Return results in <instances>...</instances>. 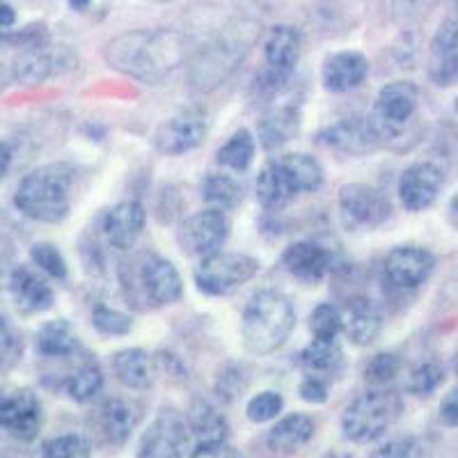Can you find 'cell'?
Returning a JSON list of instances; mask_svg holds the SVG:
<instances>
[{"mask_svg":"<svg viewBox=\"0 0 458 458\" xmlns=\"http://www.w3.org/2000/svg\"><path fill=\"white\" fill-rule=\"evenodd\" d=\"M207 117L199 110H183L163 122L154 133V147L165 157H182L207 138Z\"/></svg>","mask_w":458,"mask_h":458,"instance_id":"obj_10","label":"cell"},{"mask_svg":"<svg viewBox=\"0 0 458 458\" xmlns=\"http://www.w3.org/2000/svg\"><path fill=\"white\" fill-rule=\"evenodd\" d=\"M428 76L440 88L458 83V21H447L433 37Z\"/></svg>","mask_w":458,"mask_h":458,"instance_id":"obj_21","label":"cell"},{"mask_svg":"<svg viewBox=\"0 0 458 458\" xmlns=\"http://www.w3.org/2000/svg\"><path fill=\"white\" fill-rule=\"evenodd\" d=\"M454 110H456V113H458V97H456V101H454Z\"/></svg>","mask_w":458,"mask_h":458,"instance_id":"obj_50","label":"cell"},{"mask_svg":"<svg viewBox=\"0 0 458 458\" xmlns=\"http://www.w3.org/2000/svg\"><path fill=\"white\" fill-rule=\"evenodd\" d=\"M193 440L188 420L174 408H163L157 420L149 424L140 440L138 456H157V458H174L183 456L188 443Z\"/></svg>","mask_w":458,"mask_h":458,"instance_id":"obj_8","label":"cell"},{"mask_svg":"<svg viewBox=\"0 0 458 458\" xmlns=\"http://www.w3.org/2000/svg\"><path fill=\"white\" fill-rule=\"evenodd\" d=\"M342 223L353 232L380 227L392 214L390 199L367 183H344L337 195Z\"/></svg>","mask_w":458,"mask_h":458,"instance_id":"obj_6","label":"cell"},{"mask_svg":"<svg viewBox=\"0 0 458 458\" xmlns=\"http://www.w3.org/2000/svg\"><path fill=\"white\" fill-rule=\"evenodd\" d=\"M378 124L369 117H362V114L344 117V120L335 122L318 133L321 145L342 151V154H351V157H360V154L374 149L378 145Z\"/></svg>","mask_w":458,"mask_h":458,"instance_id":"obj_13","label":"cell"},{"mask_svg":"<svg viewBox=\"0 0 458 458\" xmlns=\"http://www.w3.org/2000/svg\"><path fill=\"white\" fill-rule=\"evenodd\" d=\"M456 374H458V355H456Z\"/></svg>","mask_w":458,"mask_h":458,"instance_id":"obj_51","label":"cell"},{"mask_svg":"<svg viewBox=\"0 0 458 458\" xmlns=\"http://www.w3.org/2000/svg\"><path fill=\"white\" fill-rule=\"evenodd\" d=\"M104 390V371L97 362H85L67 380V394L76 403H88Z\"/></svg>","mask_w":458,"mask_h":458,"instance_id":"obj_35","label":"cell"},{"mask_svg":"<svg viewBox=\"0 0 458 458\" xmlns=\"http://www.w3.org/2000/svg\"><path fill=\"white\" fill-rule=\"evenodd\" d=\"M10 293L19 312L42 314L48 312L55 302L51 284L30 266H16L10 276Z\"/></svg>","mask_w":458,"mask_h":458,"instance_id":"obj_18","label":"cell"},{"mask_svg":"<svg viewBox=\"0 0 458 458\" xmlns=\"http://www.w3.org/2000/svg\"><path fill=\"white\" fill-rule=\"evenodd\" d=\"M44 406L42 399L28 387L10 392L0 403V427L5 428L14 440L32 443L37 433L42 431Z\"/></svg>","mask_w":458,"mask_h":458,"instance_id":"obj_9","label":"cell"},{"mask_svg":"<svg viewBox=\"0 0 458 458\" xmlns=\"http://www.w3.org/2000/svg\"><path fill=\"white\" fill-rule=\"evenodd\" d=\"M186 37L174 30H133L106 47V63L142 83L167 79L186 60Z\"/></svg>","mask_w":458,"mask_h":458,"instance_id":"obj_1","label":"cell"},{"mask_svg":"<svg viewBox=\"0 0 458 458\" xmlns=\"http://www.w3.org/2000/svg\"><path fill=\"white\" fill-rule=\"evenodd\" d=\"M92 326L97 328V333L106 335V337H124L133 328V318L120 310L99 305L92 312Z\"/></svg>","mask_w":458,"mask_h":458,"instance_id":"obj_38","label":"cell"},{"mask_svg":"<svg viewBox=\"0 0 458 458\" xmlns=\"http://www.w3.org/2000/svg\"><path fill=\"white\" fill-rule=\"evenodd\" d=\"M140 424V408L124 399L106 401L99 411V427L104 437L114 447L129 443V437Z\"/></svg>","mask_w":458,"mask_h":458,"instance_id":"obj_24","label":"cell"},{"mask_svg":"<svg viewBox=\"0 0 458 458\" xmlns=\"http://www.w3.org/2000/svg\"><path fill=\"white\" fill-rule=\"evenodd\" d=\"M298 394L305 403H312V406H321L328 401L330 387L328 380L323 378V376H312L308 374V378H302V383L298 386Z\"/></svg>","mask_w":458,"mask_h":458,"instance_id":"obj_43","label":"cell"},{"mask_svg":"<svg viewBox=\"0 0 458 458\" xmlns=\"http://www.w3.org/2000/svg\"><path fill=\"white\" fill-rule=\"evenodd\" d=\"M445 174L436 163H412L401 172L399 179V199L403 208L417 214L431 207L443 191Z\"/></svg>","mask_w":458,"mask_h":458,"instance_id":"obj_14","label":"cell"},{"mask_svg":"<svg viewBox=\"0 0 458 458\" xmlns=\"http://www.w3.org/2000/svg\"><path fill=\"white\" fill-rule=\"evenodd\" d=\"M42 454L47 458H79V456H88L89 445L85 443L81 436L67 433V436H55L44 440Z\"/></svg>","mask_w":458,"mask_h":458,"instance_id":"obj_42","label":"cell"},{"mask_svg":"<svg viewBox=\"0 0 458 458\" xmlns=\"http://www.w3.org/2000/svg\"><path fill=\"white\" fill-rule=\"evenodd\" d=\"M76 170L69 163H48L21 179L14 193V207L37 223H60L72 208Z\"/></svg>","mask_w":458,"mask_h":458,"instance_id":"obj_3","label":"cell"},{"mask_svg":"<svg viewBox=\"0 0 458 458\" xmlns=\"http://www.w3.org/2000/svg\"><path fill=\"white\" fill-rule=\"evenodd\" d=\"M255 138H252L250 131L239 129L234 136L220 147L216 158H218L220 165L229 167V170L245 172L255 161Z\"/></svg>","mask_w":458,"mask_h":458,"instance_id":"obj_34","label":"cell"},{"mask_svg":"<svg viewBox=\"0 0 458 458\" xmlns=\"http://www.w3.org/2000/svg\"><path fill=\"white\" fill-rule=\"evenodd\" d=\"M229 239V218L223 208H204L182 223L177 241L191 257H211L223 250Z\"/></svg>","mask_w":458,"mask_h":458,"instance_id":"obj_7","label":"cell"},{"mask_svg":"<svg viewBox=\"0 0 458 458\" xmlns=\"http://www.w3.org/2000/svg\"><path fill=\"white\" fill-rule=\"evenodd\" d=\"M21 337L12 333L7 318H3V369H10L12 365H16V362L21 360Z\"/></svg>","mask_w":458,"mask_h":458,"instance_id":"obj_44","label":"cell"},{"mask_svg":"<svg viewBox=\"0 0 458 458\" xmlns=\"http://www.w3.org/2000/svg\"><path fill=\"white\" fill-rule=\"evenodd\" d=\"M440 422L449 428H456L458 427V387H454L447 396L443 399L440 403Z\"/></svg>","mask_w":458,"mask_h":458,"instance_id":"obj_45","label":"cell"},{"mask_svg":"<svg viewBox=\"0 0 458 458\" xmlns=\"http://www.w3.org/2000/svg\"><path fill=\"white\" fill-rule=\"evenodd\" d=\"M456 5H458V0H456Z\"/></svg>","mask_w":458,"mask_h":458,"instance_id":"obj_52","label":"cell"},{"mask_svg":"<svg viewBox=\"0 0 458 458\" xmlns=\"http://www.w3.org/2000/svg\"><path fill=\"white\" fill-rule=\"evenodd\" d=\"M138 286H140L145 301H149L154 308L174 305L183 296V282L179 271L170 259L158 255H149L140 264Z\"/></svg>","mask_w":458,"mask_h":458,"instance_id":"obj_11","label":"cell"},{"mask_svg":"<svg viewBox=\"0 0 458 458\" xmlns=\"http://www.w3.org/2000/svg\"><path fill=\"white\" fill-rule=\"evenodd\" d=\"M202 198L214 208L232 211L243 199V183L229 174H208L202 186Z\"/></svg>","mask_w":458,"mask_h":458,"instance_id":"obj_33","label":"cell"},{"mask_svg":"<svg viewBox=\"0 0 458 458\" xmlns=\"http://www.w3.org/2000/svg\"><path fill=\"white\" fill-rule=\"evenodd\" d=\"M401 360L394 353H376L362 369V378L374 387H383L399 376Z\"/></svg>","mask_w":458,"mask_h":458,"instance_id":"obj_39","label":"cell"},{"mask_svg":"<svg viewBox=\"0 0 458 458\" xmlns=\"http://www.w3.org/2000/svg\"><path fill=\"white\" fill-rule=\"evenodd\" d=\"M81 351L79 335L64 318L44 323L37 333V353L44 358H72Z\"/></svg>","mask_w":458,"mask_h":458,"instance_id":"obj_29","label":"cell"},{"mask_svg":"<svg viewBox=\"0 0 458 458\" xmlns=\"http://www.w3.org/2000/svg\"><path fill=\"white\" fill-rule=\"evenodd\" d=\"M296 328L292 298L276 289H261L248 301L241 318V337L252 355H271Z\"/></svg>","mask_w":458,"mask_h":458,"instance_id":"obj_2","label":"cell"},{"mask_svg":"<svg viewBox=\"0 0 458 458\" xmlns=\"http://www.w3.org/2000/svg\"><path fill=\"white\" fill-rule=\"evenodd\" d=\"M257 199L266 211H280L282 207L292 202L298 195L292 177L282 161H271L261 167L259 177H257Z\"/></svg>","mask_w":458,"mask_h":458,"instance_id":"obj_25","label":"cell"},{"mask_svg":"<svg viewBox=\"0 0 458 458\" xmlns=\"http://www.w3.org/2000/svg\"><path fill=\"white\" fill-rule=\"evenodd\" d=\"M349 321H344V333L355 346H369L383 328V318L369 301H351L346 305Z\"/></svg>","mask_w":458,"mask_h":458,"instance_id":"obj_30","label":"cell"},{"mask_svg":"<svg viewBox=\"0 0 458 458\" xmlns=\"http://www.w3.org/2000/svg\"><path fill=\"white\" fill-rule=\"evenodd\" d=\"M301 129V114L293 106L271 108L259 122V140L266 149H277L286 145Z\"/></svg>","mask_w":458,"mask_h":458,"instance_id":"obj_28","label":"cell"},{"mask_svg":"<svg viewBox=\"0 0 458 458\" xmlns=\"http://www.w3.org/2000/svg\"><path fill=\"white\" fill-rule=\"evenodd\" d=\"M403 411L394 392L371 390L360 394L342 415V431L355 445L374 443L387 433Z\"/></svg>","mask_w":458,"mask_h":458,"instance_id":"obj_4","label":"cell"},{"mask_svg":"<svg viewBox=\"0 0 458 458\" xmlns=\"http://www.w3.org/2000/svg\"><path fill=\"white\" fill-rule=\"evenodd\" d=\"M344 353L337 339H314L301 353V367L312 376H330L342 367Z\"/></svg>","mask_w":458,"mask_h":458,"instance_id":"obj_31","label":"cell"},{"mask_svg":"<svg viewBox=\"0 0 458 458\" xmlns=\"http://www.w3.org/2000/svg\"><path fill=\"white\" fill-rule=\"evenodd\" d=\"M282 408H284V396H282L280 392L266 390L248 401L245 415H248V420H250L252 424H266L273 422V420L282 412Z\"/></svg>","mask_w":458,"mask_h":458,"instance_id":"obj_37","label":"cell"},{"mask_svg":"<svg viewBox=\"0 0 458 458\" xmlns=\"http://www.w3.org/2000/svg\"><path fill=\"white\" fill-rule=\"evenodd\" d=\"M282 264L296 280L305 282V284H317L328 276L333 255L312 241H298L282 252Z\"/></svg>","mask_w":458,"mask_h":458,"instance_id":"obj_20","label":"cell"},{"mask_svg":"<svg viewBox=\"0 0 458 458\" xmlns=\"http://www.w3.org/2000/svg\"><path fill=\"white\" fill-rule=\"evenodd\" d=\"M386 277L396 289H417L436 271V255L420 245H396L386 257Z\"/></svg>","mask_w":458,"mask_h":458,"instance_id":"obj_12","label":"cell"},{"mask_svg":"<svg viewBox=\"0 0 458 458\" xmlns=\"http://www.w3.org/2000/svg\"><path fill=\"white\" fill-rule=\"evenodd\" d=\"M437 0H396L394 10L396 14H420V12H427L428 7L436 5Z\"/></svg>","mask_w":458,"mask_h":458,"instance_id":"obj_47","label":"cell"},{"mask_svg":"<svg viewBox=\"0 0 458 458\" xmlns=\"http://www.w3.org/2000/svg\"><path fill=\"white\" fill-rule=\"evenodd\" d=\"M259 259L239 252H216L204 257L195 268V284L207 296H225L259 273Z\"/></svg>","mask_w":458,"mask_h":458,"instance_id":"obj_5","label":"cell"},{"mask_svg":"<svg viewBox=\"0 0 458 458\" xmlns=\"http://www.w3.org/2000/svg\"><path fill=\"white\" fill-rule=\"evenodd\" d=\"M14 21H16V14H14V7L10 5V3H3V5H0V26L5 28V30H10L12 26H14Z\"/></svg>","mask_w":458,"mask_h":458,"instance_id":"obj_48","label":"cell"},{"mask_svg":"<svg viewBox=\"0 0 458 458\" xmlns=\"http://www.w3.org/2000/svg\"><path fill=\"white\" fill-rule=\"evenodd\" d=\"M445 383V369L436 362H424L417 369H412L408 380V392L415 396H431L437 387Z\"/></svg>","mask_w":458,"mask_h":458,"instance_id":"obj_41","label":"cell"},{"mask_svg":"<svg viewBox=\"0 0 458 458\" xmlns=\"http://www.w3.org/2000/svg\"><path fill=\"white\" fill-rule=\"evenodd\" d=\"M30 259L35 261V266L39 268V271L55 277V280H64V277H67V261H64L63 252L57 250L53 243L39 241V243L32 245Z\"/></svg>","mask_w":458,"mask_h":458,"instance_id":"obj_40","label":"cell"},{"mask_svg":"<svg viewBox=\"0 0 458 458\" xmlns=\"http://www.w3.org/2000/svg\"><path fill=\"white\" fill-rule=\"evenodd\" d=\"M113 371L129 390H147L154 386L157 367L145 349H124L113 355Z\"/></svg>","mask_w":458,"mask_h":458,"instance_id":"obj_27","label":"cell"},{"mask_svg":"<svg viewBox=\"0 0 458 458\" xmlns=\"http://www.w3.org/2000/svg\"><path fill=\"white\" fill-rule=\"evenodd\" d=\"M302 37L298 28L293 26H276L264 44L266 69L289 76L292 79L296 72V64L301 60Z\"/></svg>","mask_w":458,"mask_h":458,"instance_id":"obj_23","label":"cell"},{"mask_svg":"<svg viewBox=\"0 0 458 458\" xmlns=\"http://www.w3.org/2000/svg\"><path fill=\"white\" fill-rule=\"evenodd\" d=\"M191 436H193V456H211L227 449L229 424L223 412L207 401H193V406L186 412Z\"/></svg>","mask_w":458,"mask_h":458,"instance_id":"obj_15","label":"cell"},{"mask_svg":"<svg viewBox=\"0 0 458 458\" xmlns=\"http://www.w3.org/2000/svg\"><path fill=\"white\" fill-rule=\"evenodd\" d=\"M420 106V89L411 81H394V83L380 88L376 97V120L378 124L403 126L415 117Z\"/></svg>","mask_w":458,"mask_h":458,"instance_id":"obj_17","label":"cell"},{"mask_svg":"<svg viewBox=\"0 0 458 458\" xmlns=\"http://www.w3.org/2000/svg\"><path fill=\"white\" fill-rule=\"evenodd\" d=\"M280 161L289 172L298 193H314V191L321 188L323 167L314 157H310V154H289Z\"/></svg>","mask_w":458,"mask_h":458,"instance_id":"obj_32","label":"cell"},{"mask_svg":"<svg viewBox=\"0 0 458 458\" xmlns=\"http://www.w3.org/2000/svg\"><path fill=\"white\" fill-rule=\"evenodd\" d=\"M145 220V207L136 199H126V202L114 204L110 211H106L104 220H101V232L113 248L131 250L133 243L140 239Z\"/></svg>","mask_w":458,"mask_h":458,"instance_id":"obj_16","label":"cell"},{"mask_svg":"<svg viewBox=\"0 0 458 458\" xmlns=\"http://www.w3.org/2000/svg\"><path fill=\"white\" fill-rule=\"evenodd\" d=\"M73 63L76 60H73L67 48L57 47L53 51H48V48H42L37 44V47H30V51H26L16 60L14 76L19 81H23V83L35 85L47 81L48 76L57 73L60 69L72 67Z\"/></svg>","mask_w":458,"mask_h":458,"instance_id":"obj_22","label":"cell"},{"mask_svg":"<svg viewBox=\"0 0 458 458\" xmlns=\"http://www.w3.org/2000/svg\"><path fill=\"white\" fill-rule=\"evenodd\" d=\"M369 73V60L358 51H339L323 63V88L333 94L351 92L365 83Z\"/></svg>","mask_w":458,"mask_h":458,"instance_id":"obj_19","label":"cell"},{"mask_svg":"<svg viewBox=\"0 0 458 458\" xmlns=\"http://www.w3.org/2000/svg\"><path fill=\"white\" fill-rule=\"evenodd\" d=\"M412 449H415V445L411 440H392V443L376 449L374 456H412L415 454Z\"/></svg>","mask_w":458,"mask_h":458,"instance_id":"obj_46","label":"cell"},{"mask_svg":"<svg viewBox=\"0 0 458 458\" xmlns=\"http://www.w3.org/2000/svg\"><path fill=\"white\" fill-rule=\"evenodd\" d=\"M317 424L305 412H293V415L282 417L280 422L268 431L266 445L276 454H293L298 447L308 445L314 437Z\"/></svg>","mask_w":458,"mask_h":458,"instance_id":"obj_26","label":"cell"},{"mask_svg":"<svg viewBox=\"0 0 458 458\" xmlns=\"http://www.w3.org/2000/svg\"><path fill=\"white\" fill-rule=\"evenodd\" d=\"M310 330H312L314 339H337V335L344 330L342 312L333 302H321L310 317Z\"/></svg>","mask_w":458,"mask_h":458,"instance_id":"obj_36","label":"cell"},{"mask_svg":"<svg viewBox=\"0 0 458 458\" xmlns=\"http://www.w3.org/2000/svg\"><path fill=\"white\" fill-rule=\"evenodd\" d=\"M89 3H92V0H69V7H72V10H76V12H83L85 7L89 5Z\"/></svg>","mask_w":458,"mask_h":458,"instance_id":"obj_49","label":"cell"}]
</instances>
